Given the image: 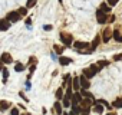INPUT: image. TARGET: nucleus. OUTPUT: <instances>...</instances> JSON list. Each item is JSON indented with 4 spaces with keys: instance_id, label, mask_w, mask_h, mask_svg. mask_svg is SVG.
Here are the masks:
<instances>
[{
    "instance_id": "21",
    "label": "nucleus",
    "mask_w": 122,
    "mask_h": 115,
    "mask_svg": "<svg viewBox=\"0 0 122 115\" xmlns=\"http://www.w3.org/2000/svg\"><path fill=\"white\" fill-rule=\"evenodd\" d=\"M112 39H113L116 43H122V35H121V32H119L118 29H113V36H112Z\"/></svg>"
},
{
    "instance_id": "18",
    "label": "nucleus",
    "mask_w": 122,
    "mask_h": 115,
    "mask_svg": "<svg viewBox=\"0 0 122 115\" xmlns=\"http://www.w3.org/2000/svg\"><path fill=\"white\" fill-rule=\"evenodd\" d=\"M55 96H56V101H62L63 99V96H65V89L60 86V88H57L56 89V92H55Z\"/></svg>"
},
{
    "instance_id": "12",
    "label": "nucleus",
    "mask_w": 122,
    "mask_h": 115,
    "mask_svg": "<svg viewBox=\"0 0 122 115\" xmlns=\"http://www.w3.org/2000/svg\"><path fill=\"white\" fill-rule=\"evenodd\" d=\"M10 26H12V23L9 20H6V19L0 20V32H7L10 29Z\"/></svg>"
},
{
    "instance_id": "37",
    "label": "nucleus",
    "mask_w": 122,
    "mask_h": 115,
    "mask_svg": "<svg viewBox=\"0 0 122 115\" xmlns=\"http://www.w3.org/2000/svg\"><path fill=\"white\" fill-rule=\"evenodd\" d=\"M25 23H26V26H27V27H30V25H32V17H26Z\"/></svg>"
},
{
    "instance_id": "11",
    "label": "nucleus",
    "mask_w": 122,
    "mask_h": 115,
    "mask_svg": "<svg viewBox=\"0 0 122 115\" xmlns=\"http://www.w3.org/2000/svg\"><path fill=\"white\" fill-rule=\"evenodd\" d=\"M53 111L56 112V115H62L63 114V105H62V101H56L53 104Z\"/></svg>"
},
{
    "instance_id": "33",
    "label": "nucleus",
    "mask_w": 122,
    "mask_h": 115,
    "mask_svg": "<svg viewBox=\"0 0 122 115\" xmlns=\"http://www.w3.org/2000/svg\"><path fill=\"white\" fill-rule=\"evenodd\" d=\"M106 3H108L111 7H113V6H116V5L119 3V0H106Z\"/></svg>"
},
{
    "instance_id": "31",
    "label": "nucleus",
    "mask_w": 122,
    "mask_h": 115,
    "mask_svg": "<svg viewBox=\"0 0 122 115\" xmlns=\"http://www.w3.org/2000/svg\"><path fill=\"white\" fill-rule=\"evenodd\" d=\"M10 115H20V111L17 106H12L10 108Z\"/></svg>"
},
{
    "instance_id": "15",
    "label": "nucleus",
    "mask_w": 122,
    "mask_h": 115,
    "mask_svg": "<svg viewBox=\"0 0 122 115\" xmlns=\"http://www.w3.org/2000/svg\"><path fill=\"white\" fill-rule=\"evenodd\" d=\"M10 108H12V102H9V101H6V99H2V101H0V111H2V112L7 111V109H10Z\"/></svg>"
},
{
    "instance_id": "24",
    "label": "nucleus",
    "mask_w": 122,
    "mask_h": 115,
    "mask_svg": "<svg viewBox=\"0 0 122 115\" xmlns=\"http://www.w3.org/2000/svg\"><path fill=\"white\" fill-rule=\"evenodd\" d=\"M112 106H113L115 109H121V108H122V98H116V99L112 102Z\"/></svg>"
},
{
    "instance_id": "35",
    "label": "nucleus",
    "mask_w": 122,
    "mask_h": 115,
    "mask_svg": "<svg viewBox=\"0 0 122 115\" xmlns=\"http://www.w3.org/2000/svg\"><path fill=\"white\" fill-rule=\"evenodd\" d=\"M113 61H115V62L122 61V53H116V55H113Z\"/></svg>"
},
{
    "instance_id": "8",
    "label": "nucleus",
    "mask_w": 122,
    "mask_h": 115,
    "mask_svg": "<svg viewBox=\"0 0 122 115\" xmlns=\"http://www.w3.org/2000/svg\"><path fill=\"white\" fill-rule=\"evenodd\" d=\"M57 62H59L60 66H68V65L73 63V59H72V58H69V56H63V55H62V56H59Z\"/></svg>"
},
{
    "instance_id": "20",
    "label": "nucleus",
    "mask_w": 122,
    "mask_h": 115,
    "mask_svg": "<svg viewBox=\"0 0 122 115\" xmlns=\"http://www.w3.org/2000/svg\"><path fill=\"white\" fill-rule=\"evenodd\" d=\"M25 69H26V65H23L22 62H15V72L22 73V72H25Z\"/></svg>"
},
{
    "instance_id": "5",
    "label": "nucleus",
    "mask_w": 122,
    "mask_h": 115,
    "mask_svg": "<svg viewBox=\"0 0 122 115\" xmlns=\"http://www.w3.org/2000/svg\"><path fill=\"white\" fill-rule=\"evenodd\" d=\"M112 36H113V30L111 27H105L103 32H102V42L103 43H108L112 39Z\"/></svg>"
},
{
    "instance_id": "23",
    "label": "nucleus",
    "mask_w": 122,
    "mask_h": 115,
    "mask_svg": "<svg viewBox=\"0 0 122 115\" xmlns=\"http://www.w3.org/2000/svg\"><path fill=\"white\" fill-rule=\"evenodd\" d=\"M96 65H98V68L102 71L103 68H108V66L111 65V62H109V61H105V59H102V61H98V62H96Z\"/></svg>"
},
{
    "instance_id": "2",
    "label": "nucleus",
    "mask_w": 122,
    "mask_h": 115,
    "mask_svg": "<svg viewBox=\"0 0 122 115\" xmlns=\"http://www.w3.org/2000/svg\"><path fill=\"white\" fill-rule=\"evenodd\" d=\"M95 16H96V22H98V25H106L108 20H109V15L103 13V12L99 10V9L95 12Z\"/></svg>"
},
{
    "instance_id": "30",
    "label": "nucleus",
    "mask_w": 122,
    "mask_h": 115,
    "mask_svg": "<svg viewBox=\"0 0 122 115\" xmlns=\"http://www.w3.org/2000/svg\"><path fill=\"white\" fill-rule=\"evenodd\" d=\"M89 69L92 71V73H93V75H96V73H99V72H101V69L98 68V65H96V63H92V65L89 66Z\"/></svg>"
},
{
    "instance_id": "36",
    "label": "nucleus",
    "mask_w": 122,
    "mask_h": 115,
    "mask_svg": "<svg viewBox=\"0 0 122 115\" xmlns=\"http://www.w3.org/2000/svg\"><path fill=\"white\" fill-rule=\"evenodd\" d=\"M50 58H52V61H57V59H59V56H57L55 52H50Z\"/></svg>"
},
{
    "instance_id": "43",
    "label": "nucleus",
    "mask_w": 122,
    "mask_h": 115,
    "mask_svg": "<svg viewBox=\"0 0 122 115\" xmlns=\"http://www.w3.org/2000/svg\"><path fill=\"white\" fill-rule=\"evenodd\" d=\"M106 115H116V114H115V112H108Z\"/></svg>"
},
{
    "instance_id": "41",
    "label": "nucleus",
    "mask_w": 122,
    "mask_h": 115,
    "mask_svg": "<svg viewBox=\"0 0 122 115\" xmlns=\"http://www.w3.org/2000/svg\"><path fill=\"white\" fill-rule=\"evenodd\" d=\"M3 68H5V63L0 61V73H2V71H3Z\"/></svg>"
},
{
    "instance_id": "39",
    "label": "nucleus",
    "mask_w": 122,
    "mask_h": 115,
    "mask_svg": "<svg viewBox=\"0 0 122 115\" xmlns=\"http://www.w3.org/2000/svg\"><path fill=\"white\" fill-rule=\"evenodd\" d=\"M108 22H109V25H112V23H113V22H115V16H113V15H112V16H111V17H109V20H108Z\"/></svg>"
},
{
    "instance_id": "22",
    "label": "nucleus",
    "mask_w": 122,
    "mask_h": 115,
    "mask_svg": "<svg viewBox=\"0 0 122 115\" xmlns=\"http://www.w3.org/2000/svg\"><path fill=\"white\" fill-rule=\"evenodd\" d=\"M82 75H85V76H86L88 79H93V78H95V75L92 73V71L89 69V66H88V68H83V69H82Z\"/></svg>"
},
{
    "instance_id": "16",
    "label": "nucleus",
    "mask_w": 122,
    "mask_h": 115,
    "mask_svg": "<svg viewBox=\"0 0 122 115\" xmlns=\"http://www.w3.org/2000/svg\"><path fill=\"white\" fill-rule=\"evenodd\" d=\"M99 10H102L103 13H106V15H109L111 12H112V7L106 3V2H103V3H101L99 5Z\"/></svg>"
},
{
    "instance_id": "4",
    "label": "nucleus",
    "mask_w": 122,
    "mask_h": 115,
    "mask_svg": "<svg viewBox=\"0 0 122 115\" xmlns=\"http://www.w3.org/2000/svg\"><path fill=\"white\" fill-rule=\"evenodd\" d=\"M73 47H75V50H86V49L91 47V43L89 42H82V40H75Z\"/></svg>"
},
{
    "instance_id": "25",
    "label": "nucleus",
    "mask_w": 122,
    "mask_h": 115,
    "mask_svg": "<svg viewBox=\"0 0 122 115\" xmlns=\"http://www.w3.org/2000/svg\"><path fill=\"white\" fill-rule=\"evenodd\" d=\"M9 75H10V73H9V69H7V68L5 66V68H3V71H2V76H3V84H6V82H7V79H9Z\"/></svg>"
},
{
    "instance_id": "3",
    "label": "nucleus",
    "mask_w": 122,
    "mask_h": 115,
    "mask_svg": "<svg viewBox=\"0 0 122 115\" xmlns=\"http://www.w3.org/2000/svg\"><path fill=\"white\" fill-rule=\"evenodd\" d=\"M5 19H6V20H9V22L13 25V23H17V22L22 19V16L19 15V12H17V10H12V12H9V13L6 15V17H5Z\"/></svg>"
},
{
    "instance_id": "6",
    "label": "nucleus",
    "mask_w": 122,
    "mask_h": 115,
    "mask_svg": "<svg viewBox=\"0 0 122 115\" xmlns=\"http://www.w3.org/2000/svg\"><path fill=\"white\" fill-rule=\"evenodd\" d=\"M0 61H2L5 65H10V63H15L13 58H12V55H10L9 52H3L2 55H0Z\"/></svg>"
},
{
    "instance_id": "32",
    "label": "nucleus",
    "mask_w": 122,
    "mask_h": 115,
    "mask_svg": "<svg viewBox=\"0 0 122 115\" xmlns=\"http://www.w3.org/2000/svg\"><path fill=\"white\" fill-rule=\"evenodd\" d=\"M43 30H45V32H50V30H53V25H50V23L43 25Z\"/></svg>"
},
{
    "instance_id": "26",
    "label": "nucleus",
    "mask_w": 122,
    "mask_h": 115,
    "mask_svg": "<svg viewBox=\"0 0 122 115\" xmlns=\"http://www.w3.org/2000/svg\"><path fill=\"white\" fill-rule=\"evenodd\" d=\"M62 105H63V108H69V106H72V99L63 96V99H62Z\"/></svg>"
},
{
    "instance_id": "10",
    "label": "nucleus",
    "mask_w": 122,
    "mask_h": 115,
    "mask_svg": "<svg viewBox=\"0 0 122 115\" xmlns=\"http://www.w3.org/2000/svg\"><path fill=\"white\" fill-rule=\"evenodd\" d=\"M82 108H92L95 105V99H91V98H83L82 102L79 104Z\"/></svg>"
},
{
    "instance_id": "29",
    "label": "nucleus",
    "mask_w": 122,
    "mask_h": 115,
    "mask_svg": "<svg viewBox=\"0 0 122 115\" xmlns=\"http://www.w3.org/2000/svg\"><path fill=\"white\" fill-rule=\"evenodd\" d=\"M36 3H37V0H26V7L27 9H32V7H35L36 6Z\"/></svg>"
},
{
    "instance_id": "9",
    "label": "nucleus",
    "mask_w": 122,
    "mask_h": 115,
    "mask_svg": "<svg viewBox=\"0 0 122 115\" xmlns=\"http://www.w3.org/2000/svg\"><path fill=\"white\" fill-rule=\"evenodd\" d=\"M79 81H81V88L82 89H89L91 88V82H89V79L85 75H81L79 76Z\"/></svg>"
},
{
    "instance_id": "28",
    "label": "nucleus",
    "mask_w": 122,
    "mask_h": 115,
    "mask_svg": "<svg viewBox=\"0 0 122 115\" xmlns=\"http://www.w3.org/2000/svg\"><path fill=\"white\" fill-rule=\"evenodd\" d=\"M79 92L82 94V96H83V98H91V99H95V98H93V95H92L88 89H81Z\"/></svg>"
},
{
    "instance_id": "40",
    "label": "nucleus",
    "mask_w": 122,
    "mask_h": 115,
    "mask_svg": "<svg viewBox=\"0 0 122 115\" xmlns=\"http://www.w3.org/2000/svg\"><path fill=\"white\" fill-rule=\"evenodd\" d=\"M26 88H27V89L32 88V84H30V81H27V79H26Z\"/></svg>"
},
{
    "instance_id": "17",
    "label": "nucleus",
    "mask_w": 122,
    "mask_h": 115,
    "mask_svg": "<svg viewBox=\"0 0 122 115\" xmlns=\"http://www.w3.org/2000/svg\"><path fill=\"white\" fill-rule=\"evenodd\" d=\"M92 111H93L95 114H99V115H101V114H103V111H105V106H103L102 104H96V102H95V105L92 106Z\"/></svg>"
},
{
    "instance_id": "7",
    "label": "nucleus",
    "mask_w": 122,
    "mask_h": 115,
    "mask_svg": "<svg viewBox=\"0 0 122 115\" xmlns=\"http://www.w3.org/2000/svg\"><path fill=\"white\" fill-rule=\"evenodd\" d=\"M101 42H102V36H101V35H96V36L93 37V40L91 42V47H89V49L92 50V53L98 49V46L101 45Z\"/></svg>"
},
{
    "instance_id": "1",
    "label": "nucleus",
    "mask_w": 122,
    "mask_h": 115,
    "mask_svg": "<svg viewBox=\"0 0 122 115\" xmlns=\"http://www.w3.org/2000/svg\"><path fill=\"white\" fill-rule=\"evenodd\" d=\"M59 39H60V42H62V45L65 46V47H71V46H73V36L71 35V33H65V32H60L59 33Z\"/></svg>"
},
{
    "instance_id": "19",
    "label": "nucleus",
    "mask_w": 122,
    "mask_h": 115,
    "mask_svg": "<svg viewBox=\"0 0 122 115\" xmlns=\"http://www.w3.org/2000/svg\"><path fill=\"white\" fill-rule=\"evenodd\" d=\"M63 50H65V46H60V45H53V52L57 55V56H62L63 55Z\"/></svg>"
},
{
    "instance_id": "13",
    "label": "nucleus",
    "mask_w": 122,
    "mask_h": 115,
    "mask_svg": "<svg viewBox=\"0 0 122 115\" xmlns=\"http://www.w3.org/2000/svg\"><path fill=\"white\" fill-rule=\"evenodd\" d=\"M72 88H73V91L75 92H79L82 88H81V81H79V76H73V79H72Z\"/></svg>"
},
{
    "instance_id": "27",
    "label": "nucleus",
    "mask_w": 122,
    "mask_h": 115,
    "mask_svg": "<svg viewBox=\"0 0 122 115\" xmlns=\"http://www.w3.org/2000/svg\"><path fill=\"white\" fill-rule=\"evenodd\" d=\"M17 12H19V15H20V16H27V13H29V9H27L26 6H20V7L17 9Z\"/></svg>"
},
{
    "instance_id": "38",
    "label": "nucleus",
    "mask_w": 122,
    "mask_h": 115,
    "mask_svg": "<svg viewBox=\"0 0 122 115\" xmlns=\"http://www.w3.org/2000/svg\"><path fill=\"white\" fill-rule=\"evenodd\" d=\"M30 63H36V58H35V56H30V58H29L27 65H30Z\"/></svg>"
},
{
    "instance_id": "44",
    "label": "nucleus",
    "mask_w": 122,
    "mask_h": 115,
    "mask_svg": "<svg viewBox=\"0 0 122 115\" xmlns=\"http://www.w3.org/2000/svg\"><path fill=\"white\" fill-rule=\"evenodd\" d=\"M62 115H71V112H65V111H63V114H62Z\"/></svg>"
},
{
    "instance_id": "34",
    "label": "nucleus",
    "mask_w": 122,
    "mask_h": 115,
    "mask_svg": "<svg viewBox=\"0 0 122 115\" xmlns=\"http://www.w3.org/2000/svg\"><path fill=\"white\" fill-rule=\"evenodd\" d=\"M19 96H20V98H22L25 102H27V104H29V98L25 95V92H23V91H20V92H19Z\"/></svg>"
},
{
    "instance_id": "42",
    "label": "nucleus",
    "mask_w": 122,
    "mask_h": 115,
    "mask_svg": "<svg viewBox=\"0 0 122 115\" xmlns=\"http://www.w3.org/2000/svg\"><path fill=\"white\" fill-rule=\"evenodd\" d=\"M20 115H32L30 112H23V114H20Z\"/></svg>"
},
{
    "instance_id": "14",
    "label": "nucleus",
    "mask_w": 122,
    "mask_h": 115,
    "mask_svg": "<svg viewBox=\"0 0 122 115\" xmlns=\"http://www.w3.org/2000/svg\"><path fill=\"white\" fill-rule=\"evenodd\" d=\"M82 99H83L82 94H81V92H75L73 96H72V105H79V104L82 102Z\"/></svg>"
}]
</instances>
